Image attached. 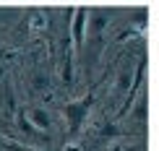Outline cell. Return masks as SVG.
Masks as SVG:
<instances>
[{"label": "cell", "mask_w": 159, "mask_h": 151, "mask_svg": "<svg viewBox=\"0 0 159 151\" xmlns=\"http://www.w3.org/2000/svg\"><path fill=\"white\" fill-rule=\"evenodd\" d=\"M136 115H138V120H146V99H141V102H138Z\"/></svg>", "instance_id": "cell-6"}, {"label": "cell", "mask_w": 159, "mask_h": 151, "mask_svg": "<svg viewBox=\"0 0 159 151\" xmlns=\"http://www.w3.org/2000/svg\"><path fill=\"white\" fill-rule=\"evenodd\" d=\"M8 151H37V149H24V146H5Z\"/></svg>", "instance_id": "cell-7"}, {"label": "cell", "mask_w": 159, "mask_h": 151, "mask_svg": "<svg viewBox=\"0 0 159 151\" xmlns=\"http://www.w3.org/2000/svg\"><path fill=\"white\" fill-rule=\"evenodd\" d=\"M16 125H18V130H21V133H31V135H37V130L29 125V120H26V115H24V109L21 112L16 115Z\"/></svg>", "instance_id": "cell-4"}, {"label": "cell", "mask_w": 159, "mask_h": 151, "mask_svg": "<svg viewBox=\"0 0 159 151\" xmlns=\"http://www.w3.org/2000/svg\"><path fill=\"white\" fill-rule=\"evenodd\" d=\"M86 18H89V13H86L84 8L76 11V16H73V29H70V34H68L70 44H73L78 52H81L84 44H86Z\"/></svg>", "instance_id": "cell-3"}, {"label": "cell", "mask_w": 159, "mask_h": 151, "mask_svg": "<svg viewBox=\"0 0 159 151\" xmlns=\"http://www.w3.org/2000/svg\"><path fill=\"white\" fill-rule=\"evenodd\" d=\"M128 81H130V70L125 68L120 73V81H117V91H128Z\"/></svg>", "instance_id": "cell-5"}, {"label": "cell", "mask_w": 159, "mask_h": 151, "mask_svg": "<svg viewBox=\"0 0 159 151\" xmlns=\"http://www.w3.org/2000/svg\"><path fill=\"white\" fill-rule=\"evenodd\" d=\"M24 115H26L29 125L34 128L37 133H47V130H52V125H55V120H52L50 109H44V107H26Z\"/></svg>", "instance_id": "cell-2"}, {"label": "cell", "mask_w": 159, "mask_h": 151, "mask_svg": "<svg viewBox=\"0 0 159 151\" xmlns=\"http://www.w3.org/2000/svg\"><path fill=\"white\" fill-rule=\"evenodd\" d=\"M89 107H91V96L86 99H78V102H68L63 107V115H65V122H68V130L70 133H78L81 125L89 117Z\"/></svg>", "instance_id": "cell-1"}]
</instances>
